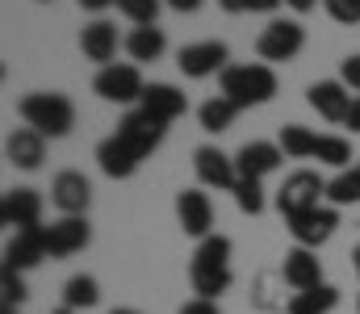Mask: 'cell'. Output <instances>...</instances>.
Returning a JSON list of instances; mask_svg holds the SVG:
<instances>
[{
  "label": "cell",
  "instance_id": "48",
  "mask_svg": "<svg viewBox=\"0 0 360 314\" xmlns=\"http://www.w3.org/2000/svg\"><path fill=\"white\" fill-rule=\"evenodd\" d=\"M356 172H360V164H356Z\"/></svg>",
  "mask_w": 360,
  "mask_h": 314
},
{
  "label": "cell",
  "instance_id": "20",
  "mask_svg": "<svg viewBox=\"0 0 360 314\" xmlns=\"http://www.w3.org/2000/svg\"><path fill=\"white\" fill-rule=\"evenodd\" d=\"M306 101H310V109H319L327 122H348V109H352V97H348L344 80H319V84H310Z\"/></svg>",
  "mask_w": 360,
  "mask_h": 314
},
{
  "label": "cell",
  "instance_id": "25",
  "mask_svg": "<svg viewBox=\"0 0 360 314\" xmlns=\"http://www.w3.org/2000/svg\"><path fill=\"white\" fill-rule=\"evenodd\" d=\"M235 117H239V105L226 101L222 93H218V97H210V101L197 109V122H201V130H205V134H222V130H231V126H235Z\"/></svg>",
  "mask_w": 360,
  "mask_h": 314
},
{
  "label": "cell",
  "instance_id": "22",
  "mask_svg": "<svg viewBox=\"0 0 360 314\" xmlns=\"http://www.w3.org/2000/svg\"><path fill=\"white\" fill-rule=\"evenodd\" d=\"M139 109L143 113H151L155 122H176L180 113L188 109V97L180 93V89H172V84H147V93H143V101H139Z\"/></svg>",
  "mask_w": 360,
  "mask_h": 314
},
{
  "label": "cell",
  "instance_id": "35",
  "mask_svg": "<svg viewBox=\"0 0 360 314\" xmlns=\"http://www.w3.org/2000/svg\"><path fill=\"white\" fill-rule=\"evenodd\" d=\"M180 314H222V310H218V302H205V298H188V302L180 306Z\"/></svg>",
  "mask_w": 360,
  "mask_h": 314
},
{
  "label": "cell",
  "instance_id": "32",
  "mask_svg": "<svg viewBox=\"0 0 360 314\" xmlns=\"http://www.w3.org/2000/svg\"><path fill=\"white\" fill-rule=\"evenodd\" d=\"M0 302H4V306H21V302H25V281H21V273L0 268Z\"/></svg>",
  "mask_w": 360,
  "mask_h": 314
},
{
  "label": "cell",
  "instance_id": "1",
  "mask_svg": "<svg viewBox=\"0 0 360 314\" xmlns=\"http://www.w3.org/2000/svg\"><path fill=\"white\" fill-rule=\"evenodd\" d=\"M188 281H193V294L205 302H218L231 289L235 277H231V239L226 235H210L197 243L193 264H188Z\"/></svg>",
  "mask_w": 360,
  "mask_h": 314
},
{
  "label": "cell",
  "instance_id": "41",
  "mask_svg": "<svg viewBox=\"0 0 360 314\" xmlns=\"http://www.w3.org/2000/svg\"><path fill=\"white\" fill-rule=\"evenodd\" d=\"M218 4H222L226 13H248V8H243V0H218Z\"/></svg>",
  "mask_w": 360,
  "mask_h": 314
},
{
  "label": "cell",
  "instance_id": "18",
  "mask_svg": "<svg viewBox=\"0 0 360 314\" xmlns=\"http://www.w3.org/2000/svg\"><path fill=\"white\" fill-rule=\"evenodd\" d=\"M4 155H8L13 168H21V172H38L42 159H46V138H42L38 130L21 126V130H13V134L4 138Z\"/></svg>",
  "mask_w": 360,
  "mask_h": 314
},
{
  "label": "cell",
  "instance_id": "40",
  "mask_svg": "<svg viewBox=\"0 0 360 314\" xmlns=\"http://www.w3.org/2000/svg\"><path fill=\"white\" fill-rule=\"evenodd\" d=\"M285 4H289V8H293V13H310V8H314V4H319V0H285Z\"/></svg>",
  "mask_w": 360,
  "mask_h": 314
},
{
  "label": "cell",
  "instance_id": "27",
  "mask_svg": "<svg viewBox=\"0 0 360 314\" xmlns=\"http://www.w3.org/2000/svg\"><path fill=\"white\" fill-rule=\"evenodd\" d=\"M96 302H101V285H96V277H89V273H76L63 285V306L68 310H89Z\"/></svg>",
  "mask_w": 360,
  "mask_h": 314
},
{
  "label": "cell",
  "instance_id": "45",
  "mask_svg": "<svg viewBox=\"0 0 360 314\" xmlns=\"http://www.w3.org/2000/svg\"><path fill=\"white\" fill-rule=\"evenodd\" d=\"M51 314H76V310H68V306H59V310H51Z\"/></svg>",
  "mask_w": 360,
  "mask_h": 314
},
{
  "label": "cell",
  "instance_id": "26",
  "mask_svg": "<svg viewBox=\"0 0 360 314\" xmlns=\"http://www.w3.org/2000/svg\"><path fill=\"white\" fill-rule=\"evenodd\" d=\"M281 151H285V159H314L319 134H310L306 126L289 122V126H281Z\"/></svg>",
  "mask_w": 360,
  "mask_h": 314
},
{
  "label": "cell",
  "instance_id": "21",
  "mask_svg": "<svg viewBox=\"0 0 360 314\" xmlns=\"http://www.w3.org/2000/svg\"><path fill=\"white\" fill-rule=\"evenodd\" d=\"M80 51H84L89 63L109 67V63L117 59V25H113V21H92V25H84V34H80Z\"/></svg>",
  "mask_w": 360,
  "mask_h": 314
},
{
  "label": "cell",
  "instance_id": "30",
  "mask_svg": "<svg viewBox=\"0 0 360 314\" xmlns=\"http://www.w3.org/2000/svg\"><path fill=\"white\" fill-rule=\"evenodd\" d=\"M235 206L243 209V214H264V189H260V181H248V176H239V185H235Z\"/></svg>",
  "mask_w": 360,
  "mask_h": 314
},
{
  "label": "cell",
  "instance_id": "37",
  "mask_svg": "<svg viewBox=\"0 0 360 314\" xmlns=\"http://www.w3.org/2000/svg\"><path fill=\"white\" fill-rule=\"evenodd\" d=\"M168 8H176V13H197L201 8V0H164Z\"/></svg>",
  "mask_w": 360,
  "mask_h": 314
},
{
  "label": "cell",
  "instance_id": "8",
  "mask_svg": "<svg viewBox=\"0 0 360 314\" xmlns=\"http://www.w3.org/2000/svg\"><path fill=\"white\" fill-rule=\"evenodd\" d=\"M193 172L205 189H218V193H235V185H239L235 155H226L218 147H197L193 151Z\"/></svg>",
  "mask_w": 360,
  "mask_h": 314
},
{
  "label": "cell",
  "instance_id": "31",
  "mask_svg": "<svg viewBox=\"0 0 360 314\" xmlns=\"http://www.w3.org/2000/svg\"><path fill=\"white\" fill-rule=\"evenodd\" d=\"M117 13L130 17L134 25H155V17H160V0H117Z\"/></svg>",
  "mask_w": 360,
  "mask_h": 314
},
{
  "label": "cell",
  "instance_id": "4",
  "mask_svg": "<svg viewBox=\"0 0 360 314\" xmlns=\"http://www.w3.org/2000/svg\"><path fill=\"white\" fill-rule=\"evenodd\" d=\"M323 197H327V181L319 172H310V168H297L276 189V209H281V218H293V214H306V209L323 206Z\"/></svg>",
  "mask_w": 360,
  "mask_h": 314
},
{
  "label": "cell",
  "instance_id": "33",
  "mask_svg": "<svg viewBox=\"0 0 360 314\" xmlns=\"http://www.w3.org/2000/svg\"><path fill=\"white\" fill-rule=\"evenodd\" d=\"M323 8H327L331 21H340V25H356L360 21V0H323Z\"/></svg>",
  "mask_w": 360,
  "mask_h": 314
},
{
  "label": "cell",
  "instance_id": "3",
  "mask_svg": "<svg viewBox=\"0 0 360 314\" xmlns=\"http://www.w3.org/2000/svg\"><path fill=\"white\" fill-rule=\"evenodd\" d=\"M17 113L42 138H63L76 126V105H72V97H63V93H30V97L17 101Z\"/></svg>",
  "mask_w": 360,
  "mask_h": 314
},
{
  "label": "cell",
  "instance_id": "13",
  "mask_svg": "<svg viewBox=\"0 0 360 314\" xmlns=\"http://www.w3.org/2000/svg\"><path fill=\"white\" fill-rule=\"evenodd\" d=\"M176 218H180V230L193 235L197 243L214 235V206L201 189H180L176 197Z\"/></svg>",
  "mask_w": 360,
  "mask_h": 314
},
{
  "label": "cell",
  "instance_id": "44",
  "mask_svg": "<svg viewBox=\"0 0 360 314\" xmlns=\"http://www.w3.org/2000/svg\"><path fill=\"white\" fill-rule=\"evenodd\" d=\"M0 314H17V306H4V302H0Z\"/></svg>",
  "mask_w": 360,
  "mask_h": 314
},
{
  "label": "cell",
  "instance_id": "47",
  "mask_svg": "<svg viewBox=\"0 0 360 314\" xmlns=\"http://www.w3.org/2000/svg\"><path fill=\"white\" fill-rule=\"evenodd\" d=\"M38 4H46V0H38Z\"/></svg>",
  "mask_w": 360,
  "mask_h": 314
},
{
  "label": "cell",
  "instance_id": "2",
  "mask_svg": "<svg viewBox=\"0 0 360 314\" xmlns=\"http://www.w3.org/2000/svg\"><path fill=\"white\" fill-rule=\"evenodd\" d=\"M218 93L226 101H235L239 109L269 105L276 97V72H272L269 63H231L218 76Z\"/></svg>",
  "mask_w": 360,
  "mask_h": 314
},
{
  "label": "cell",
  "instance_id": "24",
  "mask_svg": "<svg viewBox=\"0 0 360 314\" xmlns=\"http://www.w3.org/2000/svg\"><path fill=\"white\" fill-rule=\"evenodd\" d=\"M340 306V289L335 285H314V289H302L285 302V314H331Z\"/></svg>",
  "mask_w": 360,
  "mask_h": 314
},
{
  "label": "cell",
  "instance_id": "16",
  "mask_svg": "<svg viewBox=\"0 0 360 314\" xmlns=\"http://www.w3.org/2000/svg\"><path fill=\"white\" fill-rule=\"evenodd\" d=\"M281 159H285L281 143L252 138V143H243V147H239V155H235V168H239V176H248V181H264L269 172H276V168H281Z\"/></svg>",
  "mask_w": 360,
  "mask_h": 314
},
{
  "label": "cell",
  "instance_id": "29",
  "mask_svg": "<svg viewBox=\"0 0 360 314\" xmlns=\"http://www.w3.org/2000/svg\"><path fill=\"white\" fill-rule=\"evenodd\" d=\"M314 159L319 164H331V168H348V159H352V143L348 138H340V134H319V151H314Z\"/></svg>",
  "mask_w": 360,
  "mask_h": 314
},
{
  "label": "cell",
  "instance_id": "5",
  "mask_svg": "<svg viewBox=\"0 0 360 314\" xmlns=\"http://www.w3.org/2000/svg\"><path fill=\"white\" fill-rule=\"evenodd\" d=\"M92 93H96L101 101H109V105H130V101H143L147 84H143L139 63H109V67L96 72Z\"/></svg>",
  "mask_w": 360,
  "mask_h": 314
},
{
  "label": "cell",
  "instance_id": "46",
  "mask_svg": "<svg viewBox=\"0 0 360 314\" xmlns=\"http://www.w3.org/2000/svg\"><path fill=\"white\" fill-rule=\"evenodd\" d=\"M356 314H360V298H356Z\"/></svg>",
  "mask_w": 360,
  "mask_h": 314
},
{
  "label": "cell",
  "instance_id": "12",
  "mask_svg": "<svg viewBox=\"0 0 360 314\" xmlns=\"http://www.w3.org/2000/svg\"><path fill=\"white\" fill-rule=\"evenodd\" d=\"M92 239V226L89 218H59L46 226V256L51 260H68L76 251H84Z\"/></svg>",
  "mask_w": 360,
  "mask_h": 314
},
{
  "label": "cell",
  "instance_id": "11",
  "mask_svg": "<svg viewBox=\"0 0 360 314\" xmlns=\"http://www.w3.org/2000/svg\"><path fill=\"white\" fill-rule=\"evenodd\" d=\"M164 130H168V126H164V122H155L151 113H143V109H130V113L117 122V130H113V134H117L122 143H130V147H134V151L147 159V155H151V151L164 143Z\"/></svg>",
  "mask_w": 360,
  "mask_h": 314
},
{
  "label": "cell",
  "instance_id": "10",
  "mask_svg": "<svg viewBox=\"0 0 360 314\" xmlns=\"http://www.w3.org/2000/svg\"><path fill=\"white\" fill-rule=\"evenodd\" d=\"M51 202H55V209H59L63 218H84V209H89V202H92V181L84 172H76V168L59 172V176L51 181Z\"/></svg>",
  "mask_w": 360,
  "mask_h": 314
},
{
  "label": "cell",
  "instance_id": "14",
  "mask_svg": "<svg viewBox=\"0 0 360 314\" xmlns=\"http://www.w3.org/2000/svg\"><path fill=\"white\" fill-rule=\"evenodd\" d=\"M0 222L13 230H34L42 226V197L34 189H8L0 197Z\"/></svg>",
  "mask_w": 360,
  "mask_h": 314
},
{
  "label": "cell",
  "instance_id": "7",
  "mask_svg": "<svg viewBox=\"0 0 360 314\" xmlns=\"http://www.w3.org/2000/svg\"><path fill=\"white\" fill-rule=\"evenodd\" d=\"M231 51H226V42H218V38H210V42H193V46H180L176 55V67L188 76V80H205V76H222L231 63Z\"/></svg>",
  "mask_w": 360,
  "mask_h": 314
},
{
  "label": "cell",
  "instance_id": "39",
  "mask_svg": "<svg viewBox=\"0 0 360 314\" xmlns=\"http://www.w3.org/2000/svg\"><path fill=\"white\" fill-rule=\"evenodd\" d=\"M80 8H89V13H101V8H109V4H117V0H76Z\"/></svg>",
  "mask_w": 360,
  "mask_h": 314
},
{
  "label": "cell",
  "instance_id": "23",
  "mask_svg": "<svg viewBox=\"0 0 360 314\" xmlns=\"http://www.w3.org/2000/svg\"><path fill=\"white\" fill-rule=\"evenodd\" d=\"M164 51H168V38H164L160 25H134V30L126 34V55H130L134 63H155Z\"/></svg>",
  "mask_w": 360,
  "mask_h": 314
},
{
  "label": "cell",
  "instance_id": "28",
  "mask_svg": "<svg viewBox=\"0 0 360 314\" xmlns=\"http://www.w3.org/2000/svg\"><path fill=\"white\" fill-rule=\"evenodd\" d=\"M327 202L340 209V206H356L360 202V172L356 168H344L335 181H327Z\"/></svg>",
  "mask_w": 360,
  "mask_h": 314
},
{
  "label": "cell",
  "instance_id": "15",
  "mask_svg": "<svg viewBox=\"0 0 360 314\" xmlns=\"http://www.w3.org/2000/svg\"><path fill=\"white\" fill-rule=\"evenodd\" d=\"M46 260V226H34V230H17L4 247V268L13 273H25V268H38Z\"/></svg>",
  "mask_w": 360,
  "mask_h": 314
},
{
  "label": "cell",
  "instance_id": "42",
  "mask_svg": "<svg viewBox=\"0 0 360 314\" xmlns=\"http://www.w3.org/2000/svg\"><path fill=\"white\" fill-rule=\"evenodd\" d=\"M352 268H356V277H360V247L352 251Z\"/></svg>",
  "mask_w": 360,
  "mask_h": 314
},
{
  "label": "cell",
  "instance_id": "19",
  "mask_svg": "<svg viewBox=\"0 0 360 314\" xmlns=\"http://www.w3.org/2000/svg\"><path fill=\"white\" fill-rule=\"evenodd\" d=\"M96 164H101V172H105L109 181H126V176H134V172H139L143 155H139L130 143H122L117 134H109V138L96 147Z\"/></svg>",
  "mask_w": 360,
  "mask_h": 314
},
{
  "label": "cell",
  "instance_id": "43",
  "mask_svg": "<svg viewBox=\"0 0 360 314\" xmlns=\"http://www.w3.org/2000/svg\"><path fill=\"white\" fill-rule=\"evenodd\" d=\"M109 314H143V310H130V306H117V310H109Z\"/></svg>",
  "mask_w": 360,
  "mask_h": 314
},
{
  "label": "cell",
  "instance_id": "38",
  "mask_svg": "<svg viewBox=\"0 0 360 314\" xmlns=\"http://www.w3.org/2000/svg\"><path fill=\"white\" fill-rule=\"evenodd\" d=\"M344 126H352V134H360V97L352 101V109H348V122Z\"/></svg>",
  "mask_w": 360,
  "mask_h": 314
},
{
  "label": "cell",
  "instance_id": "6",
  "mask_svg": "<svg viewBox=\"0 0 360 314\" xmlns=\"http://www.w3.org/2000/svg\"><path fill=\"white\" fill-rule=\"evenodd\" d=\"M306 46V30L297 25V21H289V17H272L269 25L260 30V38H256V51H260V59L264 63H289V59H297V51Z\"/></svg>",
  "mask_w": 360,
  "mask_h": 314
},
{
  "label": "cell",
  "instance_id": "9",
  "mask_svg": "<svg viewBox=\"0 0 360 314\" xmlns=\"http://www.w3.org/2000/svg\"><path fill=\"white\" fill-rule=\"evenodd\" d=\"M289 222V235H293V243L297 247H319V243H327L331 235H335V226H340V209L335 206H314L306 209V214H293V218H285Z\"/></svg>",
  "mask_w": 360,
  "mask_h": 314
},
{
  "label": "cell",
  "instance_id": "34",
  "mask_svg": "<svg viewBox=\"0 0 360 314\" xmlns=\"http://www.w3.org/2000/svg\"><path fill=\"white\" fill-rule=\"evenodd\" d=\"M340 80H344L352 93H360V55H348V59L340 63Z\"/></svg>",
  "mask_w": 360,
  "mask_h": 314
},
{
  "label": "cell",
  "instance_id": "36",
  "mask_svg": "<svg viewBox=\"0 0 360 314\" xmlns=\"http://www.w3.org/2000/svg\"><path fill=\"white\" fill-rule=\"evenodd\" d=\"M276 4H285V0H243V8H248V13H272Z\"/></svg>",
  "mask_w": 360,
  "mask_h": 314
},
{
  "label": "cell",
  "instance_id": "17",
  "mask_svg": "<svg viewBox=\"0 0 360 314\" xmlns=\"http://www.w3.org/2000/svg\"><path fill=\"white\" fill-rule=\"evenodd\" d=\"M281 281H285L293 294L323 285V264H319V256H314L310 247H293V251H285V260H281Z\"/></svg>",
  "mask_w": 360,
  "mask_h": 314
}]
</instances>
